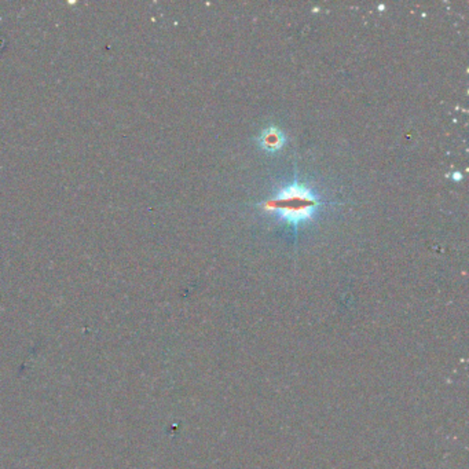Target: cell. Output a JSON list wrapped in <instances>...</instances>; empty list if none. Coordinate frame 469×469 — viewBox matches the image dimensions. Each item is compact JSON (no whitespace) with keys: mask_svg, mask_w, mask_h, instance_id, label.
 Masks as SVG:
<instances>
[{"mask_svg":"<svg viewBox=\"0 0 469 469\" xmlns=\"http://www.w3.org/2000/svg\"><path fill=\"white\" fill-rule=\"evenodd\" d=\"M260 145L269 152H275L284 145V135L280 129L270 128L262 134Z\"/></svg>","mask_w":469,"mask_h":469,"instance_id":"obj_2","label":"cell"},{"mask_svg":"<svg viewBox=\"0 0 469 469\" xmlns=\"http://www.w3.org/2000/svg\"><path fill=\"white\" fill-rule=\"evenodd\" d=\"M320 204L318 197L309 187L293 183L269 200L264 208L278 215L280 219L298 226L311 219Z\"/></svg>","mask_w":469,"mask_h":469,"instance_id":"obj_1","label":"cell"}]
</instances>
